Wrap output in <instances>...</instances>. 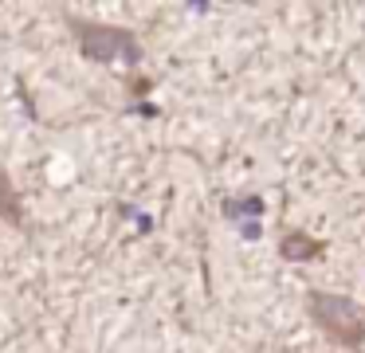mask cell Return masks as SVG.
<instances>
[{"label":"cell","mask_w":365,"mask_h":353,"mask_svg":"<svg viewBox=\"0 0 365 353\" xmlns=\"http://www.w3.org/2000/svg\"><path fill=\"white\" fill-rule=\"evenodd\" d=\"M307 314L330 342L346 345V349H361L365 345V310L346 295H330V290H310L307 295Z\"/></svg>","instance_id":"obj_1"},{"label":"cell","mask_w":365,"mask_h":353,"mask_svg":"<svg viewBox=\"0 0 365 353\" xmlns=\"http://www.w3.org/2000/svg\"><path fill=\"white\" fill-rule=\"evenodd\" d=\"M279 251H283V259H310V255H318V243L310 240V235L294 232V235H287V240L279 243Z\"/></svg>","instance_id":"obj_2"},{"label":"cell","mask_w":365,"mask_h":353,"mask_svg":"<svg viewBox=\"0 0 365 353\" xmlns=\"http://www.w3.org/2000/svg\"><path fill=\"white\" fill-rule=\"evenodd\" d=\"M240 212H247V216H259V212H263V200H259V196H252V200L228 204V216H240Z\"/></svg>","instance_id":"obj_3"}]
</instances>
